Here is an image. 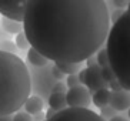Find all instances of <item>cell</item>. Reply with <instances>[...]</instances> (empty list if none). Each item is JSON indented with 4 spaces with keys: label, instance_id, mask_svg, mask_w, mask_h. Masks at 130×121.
Returning a JSON list of instances; mask_svg holds the SVG:
<instances>
[{
    "label": "cell",
    "instance_id": "obj_1",
    "mask_svg": "<svg viewBox=\"0 0 130 121\" xmlns=\"http://www.w3.org/2000/svg\"><path fill=\"white\" fill-rule=\"evenodd\" d=\"M23 33L52 63H83L104 46L110 19L103 0H27Z\"/></svg>",
    "mask_w": 130,
    "mask_h": 121
},
{
    "label": "cell",
    "instance_id": "obj_2",
    "mask_svg": "<svg viewBox=\"0 0 130 121\" xmlns=\"http://www.w3.org/2000/svg\"><path fill=\"white\" fill-rule=\"evenodd\" d=\"M31 93V80L23 58L0 51V115L22 110Z\"/></svg>",
    "mask_w": 130,
    "mask_h": 121
},
{
    "label": "cell",
    "instance_id": "obj_3",
    "mask_svg": "<svg viewBox=\"0 0 130 121\" xmlns=\"http://www.w3.org/2000/svg\"><path fill=\"white\" fill-rule=\"evenodd\" d=\"M130 13L126 10L109 29L104 40V49L109 58V67L123 90L130 88V60H129Z\"/></svg>",
    "mask_w": 130,
    "mask_h": 121
},
{
    "label": "cell",
    "instance_id": "obj_4",
    "mask_svg": "<svg viewBox=\"0 0 130 121\" xmlns=\"http://www.w3.org/2000/svg\"><path fill=\"white\" fill-rule=\"evenodd\" d=\"M47 121H104L90 108H64Z\"/></svg>",
    "mask_w": 130,
    "mask_h": 121
},
{
    "label": "cell",
    "instance_id": "obj_5",
    "mask_svg": "<svg viewBox=\"0 0 130 121\" xmlns=\"http://www.w3.org/2000/svg\"><path fill=\"white\" fill-rule=\"evenodd\" d=\"M66 104L70 108H89L92 104V94L84 86H77L66 91Z\"/></svg>",
    "mask_w": 130,
    "mask_h": 121
},
{
    "label": "cell",
    "instance_id": "obj_6",
    "mask_svg": "<svg viewBox=\"0 0 130 121\" xmlns=\"http://www.w3.org/2000/svg\"><path fill=\"white\" fill-rule=\"evenodd\" d=\"M26 2L27 0H0V17L22 23Z\"/></svg>",
    "mask_w": 130,
    "mask_h": 121
},
{
    "label": "cell",
    "instance_id": "obj_7",
    "mask_svg": "<svg viewBox=\"0 0 130 121\" xmlns=\"http://www.w3.org/2000/svg\"><path fill=\"white\" fill-rule=\"evenodd\" d=\"M84 87L90 91V94H93L97 90H102V88H107V83L102 78L99 66H92V67L84 68Z\"/></svg>",
    "mask_w": 130,
    "mask_h": 121
},
{
    "label": "cell",
    "instance_id": "obj_8",
    "mask_svg": "<svg viewBox=\"0 0 130 121\" xmlns=\"http://www.w3.org/2000/svg\"><path fill=\"white\" fill-rule=\"evenodd\" d=\"M109 106L116 110L119 113H123V111H127L129 110V106H130V95H129V91L126 90H120V91H115L110 94V103Z\"/></svg>",
    "mask_w": 130,
    "mask_h": 121
},
{
    "label": "cell",
    "instance_id": "obj_9",
    "mask_svg": "<svg viewBox=\"0 0 130 121\" xmlns=\"http://www.w3.org/2000/svg\"><path fill=\"white\" fill-rule=\"evenodd\" d=\"M43 107H44V101H43L42 97L37 94H33V95L30 94L23 104V108H24L23 111H26L30 115H35V114L43 111Z\"/></svg>",
    "mask_w": 130,
    "mask_h": 121
},
{
    "label": "cell",
    "instance_id": "obj_10",
    "mask_svg": "<svg viewBox=\"0 0 130 121\" xmlns=\"http://www.w3.org/2000/svg\"><path fill=\"white\" fill-rule=\"evenodd\" d=\"M26 63L27 66H31V67H36V68H40V67H44L50 63L46 57H43L40 53H37L35 49H29L26 51Z\"/></svg>",
    "mask_w": 130,
    "mask_h": 121
},
{
    "label": "cell",
    "instance_id": "obj_11",
    "mask_svg": "<svg viewBox=\"0 0 130 121\" xmlns=\"http://www.w3.org/2000/svg\"><path fill=\"white\" fill-rule=\"evenodd\" d=\"M110 94H111V91L109 90V88L97 90L92 94V103L99 108V110L103 108V107H107L109 103H110Z\"/></svg>",
    "mask_w": 130,
    "mask_h": 121
},
{
    "label": "cell",
    "instance_id": "obj_12",
    "mask_svg": "<svg viewBox=\"0 0 130 121\" xmlns=\"http://www.w3.org/2000/svg\"><path fill=\"white\" fill-rule=\"evenodd\" d=\"M47 104H49V108L54 110L56 113L67 108V104H66V94H61V93H50L49 98H47Z\"/></svg>",
    "mask_w": 130,
    "mask_h": 121
},
{
    "label": "cell",
    "instance_id": "obj_13",
    "mask_svg": "<svg viewBox=\"0 0 130 121\" xmlns=\"http://www.w3.org/2000/svg\"><path fill=\"white\" fill-rule=\"evenodd\" d=\"M0 29L4 30L7 34H19L23 31V24L20 22H14V20L6 19V17H0Z\"/></svg>",
    "mask_w": 130,
    "mask_h": 121
},
{
    "label": "cell",
    "instance_id": "obj_14",
    "mask_svg": "<svg viewBox=\"0 0 130 121\" xmlns=\"http://www.w3.org/2000/svg\"><path fill=\"white\" fill-rule=\"evenodd\" d=\"M54 64L64 76L77 74L83 68V63H54Z\"/></svg>",
    "mask_w": 130,
    "mask_h": 121
},
{
    "label": "cell",
    "instance_id": "obj_15",
    "mask_svg": "<svg viewBox=\"0 0 130 121\" xmlns=\"http://www.w3.org/2000/svg\"><path fill=\"white\" fill-rule=\"evenodd\" d=\"M103 2L109 14L116 10H120V11L129 10V0H103Z\"/></svg>",
    "mask_w": 130,
    "mask_h": 121
},
{
    "label": "cell",
    "instance_id": "obj_16",
    "mask_svg": "<svg viewBox=\"0 0 130 121\" xmlns=\"http://www.w3.org/2000/svg\"><path fill=\"white\" fill-rule=\"evenodd\" d=\"M0 51L3 53H9V54H13V56H17V57H23L24 51H20L17 47L14 46V43L12 40H4V42H0Z\"/></svg>",
    "mask_w": 130,
    "mask_h": 121
},
{
    "label": "cell",
    "instance_id": "obj_17",
    "mask_svg": "<svg viewBox=\"0 0 130 121\" xmlns=\"http://www.w3.org/2000/svg\"><path fill=\"white\" fill-rule=\"evenodd\" d=\"M13 43H14V46L20 50V51H24V53L30 49V44H29V42H27V38H26V36H24L23 31L19 33V34H16Z\"/></svg>",
    "mask_w": 130,
    "mask_h": 121
},
{
    "label": "cell",
    "instance_id": "obj_18",
    "mask_svg": "<svg viewBox=\"0 0 130 121\" xmlns=\"http://www.w3.org/2000/svg\"><path fill=\"white\" fill-rule=\"evenodd\" d=\"M94 56H96L97 66H99L100 68L109 66V58H107V53H106V49H104V47H100V49L94 53Z\"/></svg>",
    "mask_w": 130,
    "mask_h": 121
},
{
    "label": "cell",
    "instance_id": "obj_19",
    "mask_svg": "<svg viewBox=\"0 0 130 121\" xmlns=\"http://www.w3.org/2000/svg\"><path fill=\"white\" fill-rule=\"evenodd\" d=\"M99 115H100V118H102V120L109 121L110 118L116 117V115H119V114H117V111L113 110V108H111L110 106H107V107H103V108H100Z\"/></svg>",
    "mask_w": 130,
    "mask_h": 121
},
{
    "label": "cell",
    "instance_id": "obj_20",
    "mask_svg": "<svg viewBox=\"0 0 130 121\" xmlns=\"http://www.w3.org/2000/svg\"><path fill=\"white\" fill-rule=\"evenodd\" d=\"M100 74H102V78H103L104 81L107 83V86H109V83H110V81L116 80L115 74H113V71H111V68L109 67V66H106V67H102V68H100Z\"/></svg>",
    "mask_w": 130,
    "mask_h": 121
},
{
    "label": "cell",
    "instance_id": "obj_21",
    "mask_svg": "<svg viewBox=\"0 0 130 121\" xmlns=\"http://www.w3.org/2000/svg\"><path fill=\"white\" fill-rule=\"evenodd\" d=\"M50 76L53 77L54 81H63L64 80V74L59 70L57 67H56V64H52V67H50Z\"/></svg>",
    "mask_w": 130,
    "mask_h": 121
},
{
    "label": "cell",
    "instance_id": "obj_22",
    "mask_svg": "<svg viewBox=\"0 0 130 121\" xmlns=\"http://www.w3.org/2000/svg\"><path fill=\"white\" fill-rule=\"evenodd\" d=\"M67 87H66L64 81H56V83L52 86L50 88V93H61V94H66Z\"/></svg>",
    "mask_w": 130,
    "mask_h": 121
},
{
    "label": "cell",
    "instance_id": "obj_23",
    "mask_svg": "<svg viewBox=\"0 0 130 121\" xmlns=\"http://www.w3.org/2000/svg\"><path fill=\"white\" fill-rule=\"evenodd\" d=\"M66 87H67V90L69 88H74L77 87V86H80V83H79V78H77V74H72V76H67L66 77Z\"/></svg>",
    "mask_w": 130,
    "mask_h": 121
},
{
    "label": "cell",
    "instance_id": "obj_24",
    "mask_svg": "<svg viewBox=\"0 0 130 121\" xmlns=\"http://www.w3.org/2000/svg\"><path fill=\"white\" fill-rule=\"evenodd\" d=\"M13 121H31V115L27 114L26 111L20 110L13 114Z\"/></svg>",
    "mask_w": 130,
    "mask_h": 121
},
{
    "label": "cell",
    "instance_id": "obj_25",
    "mask_svg": "<svg viewBox=\"0 0 130 121\" xmlns=\"http://www.w3.org/2000/svg\"><path fill=\"white\" fill-rule=\"evenodd\" d=\"M107 88H109V90H110L111 93L123 90V88H122V86L119 84V81H117V80H113V81H110V83H109V86H107Z\"/></svg>",
    "mask_w": 130,
    "mask_h": 121
},
{
    "label": "cell",
    "instance_id": "obj_26",
    "mask_svg": "<svg viewBox=\"0 0 130 121\" xmlns=\"http://www.w3.org/2000/svg\"><path fill=\"white\" fill-rule=\"evenodd\" d=\"M84 64H86V67H92V66H97V61H96V56L94 54H92L90 57H87L86 60L83 61Z\"/></svg>",
    "mask_w": 130,
    "mask_h": 121
},
{
    "label": "cell",
    "instance_id": "obj_27",
    "mask_svg": "<svg viewBox=\"0 0 130 121\" xmlns=\"http://www.w3.org/2000/svg\"><path fill=\"white\" fill-rule=\"evenodd\" d=\"M31 121H46V118H44V113L40 111V113L31 115Z\"/></svg>",
    "mask_w": 130,
    "mask_h": 121
},
{
    "label": "cell",
    "instance_id": "obj_28",
    "mask_svg": "<svg viewBox=\"0 0 130 121\" xmlns=\"http://www.w3.org/2000/svg\"><path fill=\"white\" fill-rule=\"evenodd\" d=\"M0 121H13V114H7V115H0Z\"/></svg>",
    "mask_w": 130,
    "mask_h": 121
},
{
    "label": "cell",
    "instance_id": "obj_29",
    "mask_svg": "<svg viewBox=\"0 0 130 121\" xmlns=\"http://www.w3.org/2000/svg\"><path fill=\"white\" fill-rule=\"evenodd\" d=\"M109 121H129L126 117H123V115H116V117H113V118H110Z\"/></svg>",
    "mask_w": 130,
    "mask_h": 121
}]
</instances>
